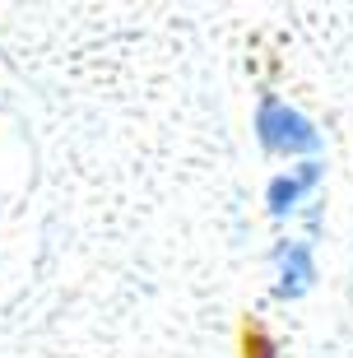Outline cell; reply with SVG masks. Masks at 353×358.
Wrapping results in <instances>:
<instances>
[{
    "instance_id": "obj_1",
    "label": "cell",
    "mask_w": 353,
    "mask_h": 358,
    "mask_svg": "<svg viewBox=\"0 0 353 358\" xmlns=\"http://www.w3.org/2000/svg\"><path fill=\"white\" fill-rule=\"evenodd\" d=\"M261 135L270 149H312L316 135L307 131V121L298 112H288L284 103H265L261 107Z\"/></svg>"
}]
</instances>
